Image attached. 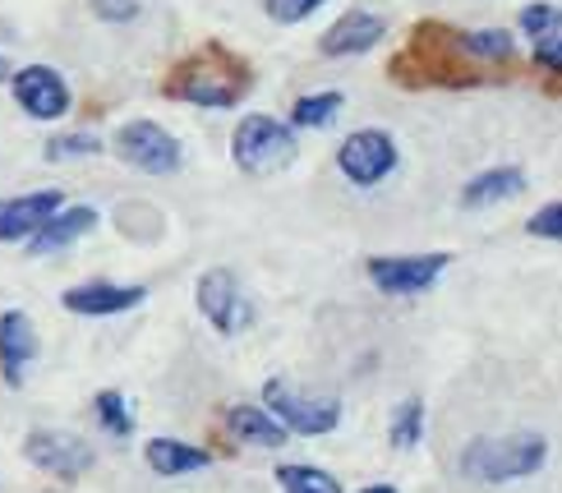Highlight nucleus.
Here are the masks:
<instances>
[{
    "mask_svg": "<svg viewBox=\"0 0 562 493\" xmlns=\"http://www.w3.org/2000/svg\"><path fill=\"white\" fill-rule=\"evenodd\" d=\"M549 442L540 434H503V438H475L461 452V471L480 484H507L526 480L544 466Z\"/></svg>",
    "mask_w": 562,
    "mask_h": 493,
    "instance_id": "1",
    "label": "nucleus"
},
{
    "mask_svg": "<svg viewBox=\"0 0 562 493\" xmlns=\"http://www.w3.org/2000/svg\"><path fill=\"white\" fill-rule=\"evenodd\" d=\"M231 157L249 176H268L295 161V130L272 121V115H245L231 134Z\"/></svg>",
    "mask_w": 562,
    "mask_h": 493,
    "instance_id": "2",
    "label": "nucleus"
},
{
    "mask_svg": "<svg viewBox=\"0 0 562 493\" xmlns=\"http://www.w3.org/2000/svg\"><path fill=\"white\" fill-rule=\"evenodd\" d=\"M245 83H249V75L236 65V56L217 60V65H207V56H190L167 79V92L171 98L194 102V107H236Z\"/></svg>",
    "mask_w": 562,
    "mask_h": 493,
    "instance_id": "3",
    "label": "nucleus"
},
{
    "mask_svg": "<svg viewBox=\"0 0 562 493\" xmlns=\"http://www.w3.org/2000/svg\"><path fill=\"white\" fill-rule=\"evenodd\" d=\"M263 402H268V415L277 419L286 434H333L337 429V419H341V406L333 402V396H304L295 392L291 383H281L272 379L263 388Z\"/></svg>",
    "mask_w": 562,
    "mask_h": 493,
    "instance_id": "4",
    "label": "nucleus"
},
{
    "mask_svg": "<svg viewBox=\"0 0 562 493\" xmlns=\"http://www.w3.org/2000/svg\"><path fill=\"white\" fill-rule=\"evenodd\" d=\"M115 153H121V161H130V167L148 171V176H171L180 171V138L167 134L157 121H130L121 134H115Z\"/></svg>",
    "mask_w": 562,
    "mask_h": 493,
    "instance_id": "5",
    "label": "nucleus"
},
{
    "mask_svg": "<svg viewBox=\"0 0 562 493\" xmlns=\"http://www.w3.org/2000/svg\"><path fill=\"white\" fill-rule=\"evenodd\" d=\"M337 167H341V176L350 184H360V190L387 180L396 171V144H392V134L387 130H356L337 148Z\"/></svg>",
    "mask_w": 562,
    "mask_h": 493,
    "instance_id": "6",
    "label": "nucleus"
},
{
    "mask_svg": "<svg viewBox=\"0 0 562 493\" xmlns=\"http://www.w3.org/2000/svg\"><path fill=\"white\" fill-rule=\"evenodd\" d=\"M199 310L222 337H236L254 323V304L245 300L236 272H226V268H213L199 277Z\"/></svg>",
    "mask_w": 562,
    "mask_h": 493,
    "instance_id": "7",
    "label": "nucleus"
},
{
    "mask_svg": "<svg viewBox=\"0 0 562 493\" xmlns=\"http://www.w3.org/2000/svg\"><path fill=\"white\" fill-rule=\"evenodd\" d=\"M452 258L448 254H396V258H369V281L387 295H419L442 277Z\"/></svg>",
    "mask_w": 562,
    "mask_h": 493,
    "instance_id": "8",
    "label": "nucleus"
},
{
    "mask_svg": "<svg viewBox=\"0 0 562 493\" xmlns=\"http://www.w3.org/2000/svg\"><path fill=\"white\" fill-rule=\"evenodd\" d=\"M33 466H42L46 475H60V480H79L88 466H92V448L79 434H65V429H37L23 442Z\"/></svg>",
    "mask_w": 562,
    "mask_h": 493,
    "instance_id": "9",
    "label": "nucleus"
},
{
    "mask_svg": "<svg viewBox=\"0 0 562 493\" xmlns=\"http://www.w3.org/2000/svg\"><path fill=\"white\" fill-rule=\"evenodd\" d=\"M14 98L19 107L33 115V121H60V115L69 111V83L56 75V69H46V65H29V69H19L14 75Z\"/></svg>",
    "mask_w": 562,
    "mask_h": 493,
    "instance_id": "10",
    "label": "nucleus"
},
{
    "mask_svg": "<svg viewBox=\"0 0 562 493\" xmlns=\"http://www.w3.org/2000/svg\"><path fill=\"white\" fill-rule=\"evenodd\" d=\"M65 208L60 190H37L19 199H0V240H33L46 217H56Z\"/></svg>",
    "mask_w": 562,
    "mask_h": 493,
    "instance_id": "11",
    "label": "nucleus"
},
{
    "mask_svg": "<svg viewBox=\"0 0 562 493\" xmlns=\"http://www.w3.org/2000/svg\"><path fill=\"white\" fill-rule=\"evenodd\" d=\"M148 291L144 287H115V281H83V287H69L60 295V304L69 314H83V318H111V314H125L134 304H144Z\"/></svg>",
    "mask_w": 562,
    "mask_h": 493,
    "instance_id": "12",
    "label": "nucleus"
},
{
    "mask_svg": "<svg viewBox=\"0 0 562 493\" xmlns=\"http://www.w3.org/2000/svg\"><path fill=\"white\" fill-rule=\"evenodd\" d=\"M383 33H387V23H383L379 14L350 10V14H341L333 29L323 33L318 52H323V56H333V60H341V56H364V52H373V46L383 42Z\"/></svg>",
    "mask_w": 562,
    "mask_h": 493,
    "instance_id": "13",
    "label": "nucleus"
},
{
    "mask_svg": "<svg viewBox=\"0 0 562 493\" xmlns=\"http://www.w3.org/2000/svg\"><path fill=\"white\" fill-rule=\"evenodd\" d=\"M33 356H37V333H33L29 314L5 310L0 314V373H5L10 388L23 383V369L33 365Z\"/></svg>",
    "mask_w": 562,
    "mask_h": 493,
    "instance_id": "14",
    "label": "nucleus"
},
{
    "mask_svg": "<svg viewBox=\"0 0 562 493\" xmlns=\"http://www.w3.org/2000/svg\"><path fill=\"white\" fill-rule=\"evenodd\" d=\"M92 226H98V208H88V203L60 208L56 217L42 222V231L29 240V249H33V254H56V249H65V245H75L79 236H88Z\"/></svg>",
    "mask_w": 562,
    "mask_h": 493,
    "instance_id": "15",
    "label": "nucleus"
},
{
    "mask_svg": "<svg viewBox=\"0 0 562 493\" xmlns=\"http://www.w3.org/2000/svg\"><path fill=\"white\" fill-rule=\"evenodd\" d=\"M226 434L236 442H249V448H281V442H286V429L259 406H231L226 411Z\"/></svg>",
    "mask_w": 562,
    "mask_h": 493,
    "instance_id": "16",
    "label": "nucleus"
},
{
    "mask_svg": "<svg viewBox=\"0 0 562 493\" xmlns=\"http://www.w3.org/2000/svg\"><path fill=\"white\" fill-rule=\"evenodd\" d=\"M526 194V171L521 167H494V171H480L471 184L461 190L465 208H488V203H503V199H517Z\"/></svg>",
    "mask_w": 562,
    "mask_h": 493,
    "instance_id": "17",
    "label": "nucleus"
},
{
    "mask_svg": "<svg viewBox=\"0 0 562 493\" xmlns=\"http://www.w3.org/2000/svg\"><path fill=\"white\" fill-rule=\"evenodd\" d=\"M144 457L157 475H194L203 466H213V452L190 448V442H176V438H153L144 448Z\"/></svg>",
    "mask_w": 562,
    "mask_h": 493,
    "instance_id": "18",
    "label": "nucleus"
},
{
    "mask_svg": "<svg viewBox=\"0 0 562 493\" xmlns=\"http://www.w3.org/2000/svg\"><path fill=\"white\" fill-rule=\"evenodd\" d=\"M341 107H346L341 92H310V98H300V102L291 107V125H295V130H323V125L337 121Z\"/></svg>",
    "mask_w": 562,
    "mask_h": 493,
    "instance_id": "19",
    "label": "nucleus"
},
{
    "mask_svg": "<svg viewBox=\"0 0 562 493\" xmlns=\"http://www.w3.org/2000/svg\"><path fill=\"white\" fill-rule=\"evenodd\" d=\"M281 493H341L337 475L318 471V466H277Z\"/></svg>",
    "mask_w": 562,
    "mask_h": 493,
    "instance_id": "20",
    "label": "nucleus"
},
{
    "mask_svg": "<svg viewBox=\"0 0 562 493\" xmlns=\"http://www.w3.org/2000/svg\"><path fill=\"white\" fill-rule=\"evenodd\" d=\"M457 46L465 52V60H512V52H517L512 33H461Z\"/></svg>",
    "mask_w": 562,
    "mask_h": 493,
    "instance_id": "21",
    "label": "nucleus"
},
{
    "mask_svg": "<svg viewBox=\"0 0 562 493\" xmlns=\"http://www.w3.org/2000/svg\"><path fill=\"white\" fill-rule=\"evenodd\" d=\"M419 434H425V406L411 396V402H402L396 415H392V448H402V452L415 448Z\"/></svg>",
    "mask_w": 562,
    "mask_h": 493,
    "instance_id": "22",
    "label": "nucleus"
},
{
    "mask_svg": "<svg viewBox=\"0 0 562 493\" xmlns=\"http://www.w3.org/2000/svg\"><path fill=\"white\" fill-rule=\"evenodd\" d=\"M98 419H102V429L115 434V438H130L134 434V415H130L121 392H98Z\"/></svg>",
    "mask_w": 562,
    "mask_h": 493,
    "instance_id": "23",
    "label": "nucleus"
},
{
    "mask_svg": "<svg viewBox=\"0 0 562 493\" xmlns=\"http://www.w3.org/2000/svg\"><path fill=\"white\" fill-rule=\"evenodd\" d=\"M553 29H562V10L558 5H526L521 10V33L526 37H540L544 42Z\"/></svg>",
    "mask_w": 562,
    "mask_h": 493,
    "instance_id": "24",
    "label": "nucleus"
},
{
    "mask_svg": "<svg viewBox=\"0 0 562 493\" xmlns=\"http://www.w3.org/2000/svg\"><path fill=\"white\" fill-rule=\"evenodd\" d=\"M92 153H102V138H98V134L52 138V144H46V157H52V161H60V157H92Z\"/></svg>",
    "mask_w": 562,
    "mask_h": 493,
    "instance_id": "25",
    "label": "nucleus"
},
{
    "mask_svg": "<svg viewBox=\"0 0 562 493\" xmlns=\"http://www.w3.org/2000/svg\"><path fill=\"white\" fill-rule=\"evenodd\" d=\"M323 5H327V0H263L268 19H277V23H300V19H310Z\"/></svg>",
    "mask_w": 562,
    "mask_h": 493,
    "instance_id": "26",
    "label": "nucleus"
},
{
    "mask_svg": "<svg viewBox=\"0 0 562 493\" xmlns=\"http://www.w3.org/2000/svg\"><path fill=\"white\" fill-rule=\"evenodd\" d=\"M526 231L540 236V240H562V203H544L540 213L526 222Z\"/></svg>",
    "mask_w": 562,
    "mask_h": 493,
    "instance_id": "27",
    "label": "nucleus"
},
{
    "mask_svg": "<svg viewBox=\"0 0 562 493\" xmlns=\"http://www.w3.org/2000/svg\"><path fill=\"white\" fill-rule=\"evenodd\" d=\"M92 10H98L106 23H130L138 14V0H92Z\"/></svg>",
    "mask_w": 562,
    "mask_h": 493,
    "instance_id": "28",
    "label": "nucleus"
},
{
    "mask_svg": "<svg viewBox=\"0 0 562 493\" xmlns=\"http://www.w3.org/2000/svg\"><path fill=\"white\" fill-rule=\"evenodd\" d=\"M535 65L549 69V75H562V33L558 37H544L540 46H535Z\"/></svg>",
    "mask_w": 562,
    "mask_h": 493,
    "instance_id": "29",
    "label": "nucleus"
},
{
    "mask_svg": "<svg viewBox=\"0 0 562 493\" xmlns=\"http://www.w3.org/2000/svg\"><path fill=\"white\" fill-rule=\"evenodd\" d=\"M360 493H396L392 484H369V489H360Z\"/></svg>",
    "mask_w": 562,
    "mask_h": 493,
    "instance_id": "30",
    "label": "nucleus"
},
{
    "mask_svg": "<svg viewBox=\"0 0 562 493\" xmlns=\"http://www.w3.org/2000/svg\"><path fill=\"white\" fill-rule=\"evenodd\" d=\"M5 79H10V60H5V56H0V83H5Z\"/></svg>",
    "mask_w": 562,
    "mask_h": 493,
    "instance_id": "31",
    "label": "nucleus"
}]
</instances>
